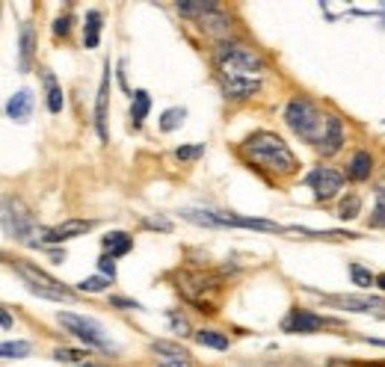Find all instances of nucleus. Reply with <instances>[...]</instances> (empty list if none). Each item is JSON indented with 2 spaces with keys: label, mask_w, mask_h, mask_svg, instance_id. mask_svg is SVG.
<instances>
[{
  "label": "nucleus",
  "mask_w": 385,
  "mask_h": 367,
  "mask_svg": "<svg viewBox=\"0 0 385 367\" xmlns=\"http://www.w3.org/2000/svg\"><path fill=\"white\" fill-rule=\"evenodd\" d=\"M214 65L220 77V89L231 101H249L261 92L267 63L240 42H220L214 48Z\"/></svg>",
  "instance_id": "nucleus-1"
},
{
  "label": "nucleus",
  "mask_w": 385,
  "mask_h": 367,
  "mask_svg": "<svg viewBox=\"0 0 385 367\" xmlns=\"http://www.w3.org/2000/svg\"><path fill=\"white\" fill-rule=\"evenodd\" d=\"M240 154L249 160V166H255V169H261L267 175L288 178L296 172V157L288 148V143L270 131H258L246 136L240 143Z\"/></svg>",
  "instance_id": "nucleus-2"
},
{
  "label": "nucleus",
  "mask_w": 385,
  "mask_h": 367,
  "mask_svg": "<svg viewBox=\"0 0 385 367\" xmlns=\"http://www.w3.org/2000/svg\"><path fill=\"white\" fill-rule=\"evenodd\" d=\"M175 279H178L175 284H178V291H181V296L196 311H202V314L216 311V296L222 291L220 275H211L202 270H181Z\"/></svg>",
  "instance_id": "nucleus-3"
},
{
  "label": "nucleus",
  "mask_w": 385,
  "mask_h": 367,
  "mask_svg": "<svg viewBox=\"0 0 385 367\" xmlns=\"http://www.w3.org/2000/svg\"><path fill=\"white\" fill-rule=\"evenodd\" d=\"M326 116L329 113H323L311 98H300V95L291 98L288 107H284V122H288V127L311 145H320V140H323Z\"/></svg>",
  "instance_id": "nucleus-4"
},
{
  "label": "nucleus",
  "mask_w": 385,
  "mask_h": 367,
  "mask_svg": "<svg viewBox=\"0 0 385 367\" xmlns=\"http://www.w3.org/2000/svg\"><path fill=\"white\" fill-rule=\"evenodd\" d=\"M56 320L63 323V329L68 335H74L77 341H83L89 350H104L107 355H118V346L107 338L101 323L92 320V317H83V314H72V311H59Z\"/></svg>",
  "instance_id": "nucleus-5"
},
{
  "label": "nucleus",
  "mask_w": 385,
  "mask_h": 367,
  "mask_svg": "<svg viewBox=\"0 0 385 367\" xmlns=\"http://www.w3.org/2000/svg\"><path fill=\"white\" fill-rule=\"evenodd\" d=\"M3 234L12 237V240H18V243H30V246L39 243L33 234L42 237V228L36 225L33 213L24 207L21 198H12V196L3 198Z\"/></svg>",
  "instance_id": "nucleus-6"
},
{
  "label": "nucleus",
  "mask_w": 385,
  "mask_h": 367,
  "mask_svg": "<svg viewBox=\"0 0 385 367\" xmlns=\"http://www.w3.org/2000/svg\"><path fill=\"white\" fill-rule=\"evenodd\" d=\"M15 273L24 279L27 291L36 293V296H42V300L65 302V300H72V296H74L63 282L51 279V275H48L45 270H39V266H33V264H15Z\"/></svg>",
  "instance_id": "nucleus-7"
},
{
  "label": "nucleus",
  "mask_w": 385,
  "mask_h": 367,
  "mask_svg": "<svg viewBox=\"0 0 385 367\" xmlns=\"http://www.w3.org/2000/svg\"><path fill=\"white\" fill-rule=\"evenodd\" d=\"M305 184L311 187L318 202H329V198L338 196V190L344 187V175L338 169H332V166H318V169L305 178Z\"/></svg>",
  "instance_id": "nucleus-8"
},
{
  "label": "nucleus",
  "mask_w": 385,
  "mask_h": 367,
  "mask_svg": "<svg viewBox=\"0 0 385 367\" xmlns=\"http://www.w3.org/2000/svg\"><path fill=\"white\" fill-rule=\"evenodd\" d=\"M326 323H332V320H326V317L314 314L309 308H291L288 314H284V320H282V332H288V335H311V332H320Z\"/></svg>",
  "instance_id": "nucleus-9"
},
{
  "label": "nucleus",
  "mask_w": 385,
  "mask_h": 367,
  "mask_svg": "<svg viewBox=\"0 0 385 367\" xmlns=\"http://www.w3.org/2000/svg\"><path fill=\"white\" fill-rule=\"evenodd\" d=\"M344 311H359V314H377L385 317V300L382 296H326Z\"/></svg>",
  "instance_id": "nucleus-10"
},
{
  "label": "nucleus",
  "mask_w": 385,
  "mask_h": 367,
  "mask_svg": "<svg viewBox=\"0 0 385 367\" xmlns=\"http://www.w3.org/2000/svg\"><path fill=\"white\" fill-rule=\"evenodd\" d=\"M89 228H92L89 220H65V222H59L54 228H45L39 240L48 243V246H56V243H65V240H74V237L86 234Z\"/></svg>",
  "instance_id": "nucleus-11"
},
{
  "label": "nucleus",
  "mask_w": 385,
  "mask_h": 367,
  "mask_svg": "<svg viewBox=\"0 0 385 367\" xmlns=\"http://www.w3.org/2000/svg\"><path fill=\"white\" fill-rule=\"evenodd\" d=\"M107 107H110V59L104 63V77L95 98V131L101 136V143H107Z\"/></svg>",
  "instance_id": "nucleus-12"
},
{
  "label": "nucleus",
  "mask_w": 385,
  "mask_h": 367,
  "mask_svg": "<svg viewBox=\"0 0 385 367\" xmlns=\"http://www.w3.org/2000/svg\"><path fill=\"white\" fill-rule=\"evenodd\" d=\"M196 24H199V30H202V33H207L211 39H216V42H229V39H225V36H229V33H231V27H234L231 15H225L220 6H216V9H211V12H207V15H202Z\"/></svg>",
  "instance_id": "nucleus-13"
},
{
  "label": "nucleus",
  "mask_w": 385,
  "mask_h": 367,
  "mask_svg": "<svg viewBox=\"0 0 385 367\" xmlns=\"http://www.w3.org/2000/svg\"><path fill=\"white\" fill-rule=\"evenodd\" d=\"M341 145H344V125H341V118L338 116H326V131H323V140H320V154L323 157H332V154H338L341 151Z\"/></svg>",
  "instance_id": "nucleus-14"
},
{
  "label": "nucleus",
  "mask_w": 385,
  "mask_h": 367,
  "mask_svg": "<svg viewBox=\"0 0 385 367\" xmlns=\"http://www.w3.org/2000/svg\"><path fill=\"white\" fill-rule=\"evenodd\" d=\"M36 59V30L30 21L21 24V39H18V68L21 72H30Z\"/></svg>",
  "instance_id": "nucleus-15"
},
{
  "label": "nucleus",
  "mask_w": 385,
  "mask_h": 367,
  "mask_svg": "<svg viewBox=\"0 0 385 367\" xmlns=\"http://www.w3.org/2000/svg\"><path fill=\"white\" fill-rule=\"evenodd\" d=\"M6 116L12 118V122H27V118L33 116V92H30V89H18L6 104Z\"/></svg>",
  "instance_id": "nucleus-16"
},
{
  "label": "nucleus",
  "mask_w": 385,
  "mask_h": 367,
  "mask_svg": "<svg viewBox=\"0 0 385 367\" xmlns=\"http://www.w3.org/2000/svg\"><path fill=\"white\" fill-rule=\"evenodd\" d=\"M373 172V157L371 151H355L353 160L347 163V178L350 181H368Z\"/></svg>",
  "instance_id": "nucleus-17"
},
{
  "label": "nucleus",
  "mask_w": 385,
  "mask_h": 367,
  "mask_svg": "<svg viewBox=\"0 0 385 367\" xmlns=\"http://www.w3.org/2000/svg\"><path fill=\"white\" fill-rule=\"evenodd\" d=\"M42 81L48 86V110H51V113H63L65 98H63V89H59V83H56V77H54L51 68H42Z\"/></svg>",
  "instance_id": "nucleus-18"
},
{
  "label": "nucleus",
  "mask_w": 385,
  "mask_h": 367,
  "mask_svg": "<svg viewBox=\"0 0 385 367\" xmlns=\"http://www.w3.org/2000/svg\"><path fill=\"white\" fill-rule=\"evenodd\" d=\"M104 249L110 258H122L134 249V240H131V234H125V231H110V234H104Z\"/></svg>",
  "instance_id": "nucleus-19"
},
{
  "label": "nucleus",
  "mask_w": 385,
  "mask_h": 367,
  "mask_svg": "<svg viewBox=\"0 0 385 367\" xmlns=\"http://www.w3.org/2000/svg\"><path fill=\"white\" fill-rule=\"evenodd\" d=\"M101 27H104V21H101V12H86V21H83V48H98V42H101Z\"/></svg>",
  "instance_id": "nucleus-20"
},
{
  "label": "nucleus",
  "mask_w": 385,
  "mask_h": 367,
  "mask_svg": "<svg viewBox=\"0 0 385 367\" xmlns=\"http://www.w3.org/2000/svg\"><path fill=\"white\" fill-rule=\"evenodd\" d=\"M152 353L160 355V359H166V361H190V353H187L184 346L172 344V341H154L152 344Z\"/></svg>",
  "instance_id": "nucleus-21"
},
{
  "label": "nucleus",
  "mask_w": 385,
  "mask_h": 367,
  "mask_svg": "<svg viewBox=\"0 0 385 367\" xmlns=\"http://www.w3.org/2000/svg\"><path fill=\"white\" fill-rule=\"evenodd\" d=\"M148 110H152V98H148L145 89H136V92H134V104H131V125L140 127L145 122Z\"/></svg>",
  "instance_id": "nucleus-22"
},
{
  "label": "nucleus",
  "mask_w": 385,
  "mask_h": 367,
  "mask_svg": "<svg viewBox=\"0 0 385 367\" xmlns=\"http://www.w3.org/2000/svg\"><path fill=\"white\" fill-rule=\"evenodd\" d=\"M196 344H202V346H211V350H229V338H225L222 332H216V329H199L193 335Z\"/></svg>",
  "instance_id": "nucleus-23"
},
{
  "label": "nucleus",
  "mask_w": 385,
  "mask_h": 367,
  "mask_svg": "<svg viewBox=\"0 0 385 367\" xmlns=\"http://www.w3.org/2000/svg\"><path fill=\"white\" fill-rule=\"evenodd\" d=\"M211 9H216V3H211V0H207V3H178V12L184 18H190V21H199V18L207 15Z\"/></svg>",
  "instance_id": "nucleus-24"
},
{
  "label": "nucleus",
  "mask_w": 385,
  "mask_h": 367,
  "mask_svg": "<svg viewBox=\"0 0 385 367\" xmlns=\"http://www.w3.org/2000/svg\"><path fill=\"white\" fill-rule=\"evenodd\" d=\"M110 284H113V279H107V275H89V279L77 284V291L81 293H104Z\"/></svg>",
  "instance_id": "nucleus-25"
},
{
  "label": "nucleus",
  "mask_w": 385,
  "mask_h": 367,
  "mask_svg": "<svg viewBox=\"0 0 385 367\" xmlns=\"http://www.w3.org/2000/svg\"><path fill=\"white\" fill-rule=\"evenodd\" d=\"M0 353H3V359H27V355L33 353V346L27 341H6L0 346Z\"/></svg>",
  "instance_id": "nucleus-26"
},
{
  "label": "nucleus",
  "mask_w": 385,
  "mask_h": 367,
  "mask_svg": "<svg viewBox=\"0 0 385 367\" xmlns=\"http://www.w3.org/2000/svg\"><path fill=\"white\" fill-rule=\"evenodd\" d=\"M184 116H187V110H184V107H172V110H166V113L160 116V131H163V134L175 131V127L184 122Z\"/></svg>",
  "instance_id": "nucleus-27"
},
{
  "label": "nucleus",
  "mask_w": 385,
  "mask_h": 367,
  "mask_svg": "<svg viewBox=\"0 0 385 367\" xmlns=\"http://www.w3.org/2000/svg\"><path fill=\"white\" fill-rule=\"evenodd\" d=\"M169 326H172V332L175 335H181V338H190V335H196L193 332V326H190V320H187V317L178 311V308H172L169 311Z\"/></svg>",
  "instance_id": "nucleus-28"
},
{
  "label": "nucleus",
  "mask_w": 385,
  "mask_h": 367,
  "mask_svg": "<svg viewBox=\"0 0 385 367\" xmlns=\"http://www.w3.org/2000/svg\"><path fill=\"white\" fill-rule=\"evenodd\" d=\"M350 275H353L355 287H373L377 284V275H373L371 270H364L362 264H350Z\"/></svg>",
  "instance_id": "nucleus-29"
},
{
  "label": "nucleus",
  "mask_w": 385,
  "mask_h": 367,
  "mask_svg": "<svg viewBox=\"0 0 385 367\" xmlns=\"http://www.w3.org/2000/svg\"><path fill=\"white\" fill-rule=\"evenodd\" d=\"M359 207H362V198L347 196V198H341V205H338V216L341 220H355V216H359Z\"/></svg>",
  "instance_id": "nucleus-30"
},
{
  "label": "nucleus",
  "mask_w": 385,
  "mask_h": 367,
  "mask_svg": "<svg viewBox=\"0 0 385 367\" xmlns=\"http://www.w3.org/2000/svg\"><path fill=\"white\" fill-rule=\"evenodd\" d=\"M54 359L56 361H68V364H77V367H83L86 364V359H89V353H81V350H54Z\"/></svg>",
  "instance_id": "nucleus-31"
},
{
  "label": "nucleus",
  "mask_w": 385,
  "mask_h": 367,
  "mask_svg": "<svg viewBox=\"0 0 385 367\" xmlns=\"http://www.w3.org/2000/svg\"><path fill=\"white\" fill-rule=\"evenodd\" d=\"M371 225L385 228V187H377V207H373V213H371Z\"/></svg>",
  "instance_id": "nucleus-32"
},
{
  "label": "nucleus",
  "mask_w": 385,
  "mask_h": 367,
  "mask_svg": "<svg viewBox=\"0 0 385 367\" xmlns=\"http://www.w3.org/2000/svg\"><path fill=\"white\" fill-rule=\"evenodd\" d=\"M202 154H205V145H178L175 148V157L181 163H193V160H199Z\"/></svg>",
  "instance_id": "nucleus-33"
},
{
  "label": "nucleus",
  "mask_w": 385,
  "mask_h": 367,
  "mask_svg": "<svg viewBox=\"0 0 385 367\" xmlns=\"http://www.w3.org/2000/svg\"><path fill=\"white\" fill-rule=\"evenodd\" d=\"M72 21H74L72 15H59L56 21H54V36H56V39H59V36L65 39V36H68V30H72Z\"/></svg>",
  "instance_id": "nucleus-34"
},
{
  "label": "nucleus",
  "mask_w": 385,
  "mask_h": 367,
  "mask_svg": "<svg viewBox=\"0 0 385 367\" xmlns=\"http://www.w3.org/2000/svg\"><path fill=\"white\" fill-rule=\"evenodd\" d=\"M98 270H101V275H107V279H116V261H113L110 255L98 258Z\"/></svg>",
  "instance_id": "nucleus-35"
},
{
  "label": "nucleus",
  "mask_w": 385,
  "mask_h": 367,
  "mask_svg": "<svg viewBox=\"0 0 385 367\" xmlns=\"http://www.w3.org/2000/svg\"><path fill=\"white\" fill-rule=\"evenodd\" d=\"M110 305L113 308H118V311H127V308H143L136 300H125V296H110Z\"/></svg>",
  "instance_id": "nucleus-36"
},
{
  "label": "nucleus",
  "mask_w": 385,
  "mask_h": 367,
  "mask_svg": "<svg viewBox=\"0 0 385 367\" xmlns=\"http://www.w3.org/2000/svg\"><path fill=\"white\" fill-rule=\"evenodd\" d=\"M143 225H145V228H160V231H172V222L166 220V216H148Z\"/></svg>",
  "instance_id": "nucleus-37"
},
{
  "label": "nucleus",
  "mask_w": 385,
  "mask_h": 367,
  "mask_svg": "<svg viewBox=\"0 0 385 367\" xmlns=\"http://www.w3.org/2000/svg\"><path fill=\"white\" fill-rule=\"evenodd\" d=\"M51 261L54 264H63L65 261V249H51Z\"/></svg>",
  "instance_id": "nucleus-38"
},
{
  "label": "nucleus",
  "mask_w": 385,
  "mask_h": 367,
  "mask_svg": "<svg viewBox=\"0 0 385 367\" xmlns=\"http://www.w3.org/2000/svg\"><path fill=\"white\" fill-rule=\"evenodd\" d=\"M0 326H3V329H12V317H9V311L0 314Z\"/></svg>",
  "instance_id": "nucleus-39"
},
{
  "label": "nucleus",
  "mask_w": 385,
  "mask_h": 367,
  "mask_svg": "<svg viewBox=\"0 0 385 367\" xmlns=\"http://www.w3.org/2000/svg\"><path fill=\"white\" fill-rule=\"evenodd\" d=\"M163 367H193L190 361H166Z\"/></svg>",
  "instance_id": "nucleus-40"
},
{
  "label": "nucleus",
  "mask_w": 385,
  "mask_h": 367,
  "mask_svg": "<svg viewBox=\"0 0 385 367\" xmlns=\"http://www.w3.org/2000/svg\"><path fill=\"white\" fill-rule=\"evenodd\" d=\"M377 287H382V291H385V273H382V275H377Z\"/></svg>",
  "instance_id": "nucleus-41"
},
{
  "label": "nucleus",
  "mask_w": 385,
  "mask_h": 367,
  "mask_svg": "<svg viewBox=\"0 0 385 367\" xmlns=\"http://www.w3.org/2000/svg\"><path fill=\"white\" fill-rule=\"evenodd\" d=\"M364 367H385V364H364Z\"/></svg>",
  "instance_id": "nucleus-42"
}]
</instances>
